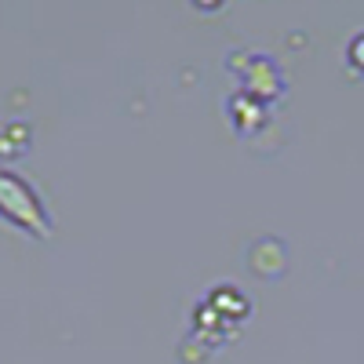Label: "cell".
<instances>
[{"label":"cell","mask_w":364,"mask_h":364,"mask_svg":"<svg viewBox=\"0 0 364 364\" xmlns=\"http://www.w3.org/2000/svg\"><path fill=\"white\" fill-rule=\"evenodd\" d=\"M350 58H353V66H360V70H364V33H360V37H353V44H350Z\"/></svg>","instance_id":"1"}]
</instances>
